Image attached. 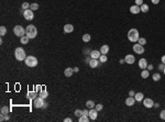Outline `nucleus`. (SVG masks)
Listing matches in <instances>:
<instances>
[{
	"mask_svg": "<svg viewBox=\"0 0 165 122\" xmlns=\"http://www.w3.org/2000/svg\"><path fill=\"white\" fill-rule=\"evenodd\" d=\"M128 39H129V41L130 42H138L139 41V39H140V36H139V31H138L137 29H130L129 30V32H128Z\"/></svg>",
	"mask_w": 165,
	"mask_h": 122,
	"instance_id": "nucleus-1",
	"label": "nucleus"
},
{
	"mask_svg": "<svg viewBox=\"0 0 165 122\" xmlns=\"http://www.w3.org/2000/svg\"><path fill=\"white\" fill-rule=\"evenodd\" d=\"M14 56H15V60L19 61V62H22V61H26V54L24 50L22 47H17L15 51H14Z\"/></svg>",
	"mask_w": 165,
	"mask_h": 122,
	"instance_id": "nucleus-2",
	"label": "nucleus"
},
{
	"mask_svg": "<svg viewBox=\"0 0 165 122\" xmlns=\"http://www.w3.org/2000/svg\"><path fill=\"white\" fill-rule=\"evenodd\" d=\"M36 34H37V30L34 25H32V24L28 25V28L26 29V35H28L29 39H34L36 36Z\"/></svg>",
	"mask_w": 165,
	"mask_h": 122,
	"instance_id": "nucleus-3",
	"label": "nucleus"
},
{
	"mask_svg": "<svg viewBox=\"0 0 165 122\" xmlns=\"http://www.w3.org/2000/svg\"><path fill=\"white\" fill-rule=\"evenodd\" d=\"M26 65L29 66V67H35V66L37 65V60L36 57L32 56V55H30V56H26Z\"/></svg>",
	"mask_w": 165,
	"mask_h": 122,
	"instance_id": "nucleus-4",
	"label": "nucleus"
},
{
	"mask_svg": "<svg viewBox=\"0 0 165 122\" xmlns=\"http://www.w3.org/2000/svg\"><path fill=\"white\" fill-rule=\"evenodd\" d=\"M13 32H14V34L17 35V36H23L24 35V33H26V30L22 28L21 25H15L13 28Z\"/></svg>",
	"mask_w": 165,
	"mask_h": 122,
	"instance_id": "nucleus-5",
	"label": "nucleus"
},
{
	"mask_svg": "<svg viewBox=\"0 0 165 122\" xmlns=\"http://www.w3.org/2000/svg\"><path fill=\"white\" fill-rule=\"evenodd\" d=\"M23 17L26 18V20H32L33 18H34V13H33V10L31 9H26L24 11H23Z\"/></svg>",
	"mask_w": 165,
	"mask_h": 122,
	"instance_id": "nucleus-6",
	"label": "nucleus"
},
{
	"mask_svg": "<svg viewBox=\"0 0 165 122\" xmlns=\"http://www.w3.org/2000/svg\"><path fill=\"white\" fill-rule=\"evenodd\" d=\"M44 106V98L42 97H37L34 99V107L35 108H42Z\"/></svg>",
	"mask_w": 165,
	"mask_h": 122,
	"instance_id": "nucleus-7",
	"label": "nucleus"
},
{
	"mask_svg": "<svg viewBox=\"0 0 165 122\" xmlns=\"http://www.w3.org/2000/svg\"><path fill=\"white\" fill-rule=\"evenodd\" d=\"M133 51L134 53H137V54H143L144 53V47H143V45H141V44H134L133 45Z\"/></svg>",
	"mask_w": 165,
	"mask_h": 122,
	"instance_id": "nucleus-8",
	"label": "nucleus"
},
{
	"mask_svg": "<svg viewBox=\"0 0 165 122\" xmlns=\"http://www.w3.org/2000/svg\"><path fill=\"white\" fill-rule=\"evenodd\" d=\"M143 105H144L145 108H152V107H154V102L152 99H150V98H146V99H143Z\"/></svg>",
	"mask_w": 165,
	"mask_h": 122,
	"instance_id": "nucleus-9",
	"label": "nucleus"
},
{
	"mask_svg": "<svg viewBox=\"0 0 165 122\" xmlns=\"http://www.w3.org/2000/svg\"><path fill=\"white\" fill-rule=\"evenodd\" d=\"M88 117L90 118V120H96V119H97V117H98V111H97L95 108H91L90 110H89Z\"/></svg>",
	"mask_w": 165,
	"mask_h": 122,
	"instance_id": "nucleus-10",
	"label": "nucleus"
},
{
	"mask_svg": "<svg viewBox=\"0 0 165 122\" xmlns=\"http://www.w3.org/2000/svg\"><path fill=\"white\" fill-rule=\"evenodd\" d=\"M124 61H125V63H127V64H133L134 62H135V58H134V56L133 55H127V56L124 57Z\"/></svg>",
	"mask_w": 165,
	"mask_h": 122,
	"instance_id": "nucleus-11",
	"label": "nucleus"
},
{
	"mask_svg": "<svg viewBox=\"0 0 165 122\" xmlns=\"http://www.w3.org/2000/svg\"><path fill=\"white\" fill-rule=\"evenodd\" d=\"M139 67L141 69H146V67H148V62H146L145 58H141L139 61Z\"/></svg>",
	"mask_w": 165,
	"mask_h": 122,
	"instance_id": "nucleus-12",
	"label": "nucleus"
},
{
	"mask_svg": "<svg viewBox=\"0 0 165 122\" xmlns=\"http://www.w3.org/2000/svg\"><path fill=\"white\" fill-rule=\"evenodd\" d=\"M134 102H135V98L134 97H130L129 96L127 99H125V105L129 106V107H131V106L134 105Z\"/></svg>",
	"mask_w": 165,
	"mask_h": 122,
	"instance_id": "nucleus-13",
	"label": "nucleus"
},
{
	"mask_svg": "<svg viewBox=\"0 0 165 122\" xmlns=\"http://www.w3.org/2000/svg\"><path fill=\"white\" fill-rule=\"evenodd\" d=\"M141 11V9H140V6H137V5H134V6L130 7V12L132 14H137Z\"/></svg>",
	"mask_w": 165,
	"mask_h": 122,
	"instance_id": "nucleus-14",
	"label": "nucleus"
},
{
	"mask_svg": "<svg viewBox=\"0 0 165 122\" xmlns=\"http://www.w3.org/2000/svg\"><path fill=\"white\" fill-rule=\"evenodd\" d=\"M98 65H99V61L97 60V58H91L90 62H89V66L91 68H96V67H98Z\"/></svg>",
	"mask_w": 165,
	"mask_h": 122,
	"instance_id": "nucleus-15",
	"label": "nucleus"
},
{
	"mask_svg": "<svg viewBox=\"0 0 165 122\" xmlns=\"http://www.w3.org/2000/svg\"><path fill=\"white\" fill-rule=\"evenodd\" d=\"M74 31V26L72 24H65L64 25V32L65 33H71V32Z\"/></svg>",
	"mask_w": 165,
	"mask_h": 122,
	"instance_id": "nucleus-16",
	"label": "nucleus"
},
{
	"mask_svg": "<svg viewBox=\"0 0 165 122\" xmlns=\"http://www.w3.org/2000/svg\"><path fill=\"white\" fill-rule=\"evenodd\" d=\"M100 55H101L100 51H91V53H90V57H91V58H97V60H99Z\"/></svg>",
	"mask_w": 165,
	"mask_h": 122,
	"instance_id": "nucleus-17",
	"label": "nucleus"
},
{
	"mask_svg": "<svg viewBox=\"0 0 165 122\" xmlns=\"http://www.w3.org/2000/svg\"><path fill=\"white\" fill-rule=\"evenodd\" d=\"M73 73H74V68H71V67H67L64 71V74H65L66 77H71L73 75Z\"/></svg>",
	"mask_w": 165,
	"mask_h": 122,
	"instance_id": "nucleus-18",
	"label": "nucleus"
},
{
	"mask_svg": "<svg viewBox=\"0 0 165 122\" xmlns=\"http://www.w3.org/2000/svg\"><path fill=\"white\" fill-rule=\"evenodd\" d=\"M134 98H135V101H142L144 99V95L142 92H137V94L134 95Z\"/></svg>",
	"mask_w": 165,
	"mask_h": 122,
	"instance_id": "nucleus-19",
	"label": "nucleus"
},
{
	"mask_svg": "<svg viewBox=\"0 0 165 122\" xmlns=\"http://www.w3.org/2000/svg\"><path fill=\"white\" fill-rule=\"evenodd\" d=\"M109 52V46L108 45H103L101 46V47H100V53H101V54H107V53H108Z\"/></svg>",
	"mask_w": 165,
	"mask_h": 122,
	"instance_id": "nucleus-20",
	"label": "nucleus"
},
{
	"mask_svg": "<svg viewBox=\"0 0 165 122\" xmlns=\"http://www.w3.org/2000/svg\"><path fill=\"white\" fill-rule=\"evenodd\" d=\"M89 119H90V118H88V116H84V114H82V117L78 118V121L79 122H88Z\"/></svg>",
	"mask_w": 165,
	"mask_h": 122,
	"instance_id": "nucleus-21",
	"label": "nucleus"
},
{
	"mask_svg": "<svg viewBox=\"0 0 165 122\" xmlns=\"http://www.w3.org/2000/svg\"><path fill=\"white\" fill-rule=\"evenodd\" d=\"M95 102L93 101V100H88V101L86 102V107L87 108H89V109H91V108H95Z\"/></svg>",
	"mask_w": 165,
	"mask_h": 122,
	"instance_id": "nucleus-22",
	"label": "nucleus"
},
{
	"mask_svg": "<svg viewBox=\"0 0 165 122\" xmlns=\"http://www.w3.org/2000/svg\"><path fill=\"white\" fill-rule=\"evenodd\" d=\"M29 40H30V39H29V36L28 35H23V36H21V43H22V44H28L29 43Z\"/></svg>",
	"mask_w": 165,
	"mask_h": 122,
	"instance_id": "nucleus-23",
	"label": "nucleus"
},
{
	"mask_svg": "<svg viewBox=\"0 0 165 122\" xmlns=\"http://www.w3.org/2000/svg\"><path fill=\"white\" fill-rule=\"evenodd\" d=\"M9 113V108L8 107H6V106H3L2 108H1V114L2 116H6V114Z\"/></svg>",
	"mask_w": 165,
	"mask_h": 122,
	"instance_id": "nucleus-24",
	"label": "nucleus"
},
{
	"mask_svg": "<svg viewBox=\"0 0 165 122\" xmlns=\"http://www.w3.org/2000/svg\"><path fill=\"white\" fill-rule=\"evenodd\" d=\"M140 9H141V11L142 12H148L149 11V6L148 5H145V3H143L142 6H140Z\"/></svg>",
	"mask_w": 165,
	"mask_h": 122,
	"instance_id": "nucleus-25",
	"label": "nucleus"
},
{
	"mask_svg": "<svg viewBox=\"0 0 165 122\" xmlns=\"http://www.w3.org/2000/svg\"><path fill=\"white\" fill-rule=\"evenodd\" d=\"M6 33H7L6 26L1 25V26H0V35H1V36H3V35H6Z\"/></svg>",
	"mask_w": 165,
	"mask_h": 122,
	"instance_id": "nucleus-26",
	"label": "nucleus"
},
{
	"mask_svg": "<svg viewBox=\"0 0 165 122\" xmlns=\"http://www.w3.org/2000/svg\"><path fill=\"white\" fill-rule=\"evenodd\" d=\"M90 35H89V34H84V35H82V41H84V42L85 43H87V42H89V41H90Z\"/></svg>",
	"mask_w": 165,
	"mask_h": 122,
	"instance_id": "nucleus-27",
	"label": "nucleus"
},
{
	"mask_svg": "<svg viewBox=\"0 0 165 122\" xmlns=\"http://www.w3.org/2000/svg\"><path fill=\"white\" fill-rule=\"evenodd\" d=\"M40 97H42V98L45 99L46 97H48V92L45 90V89H43V90H41V92H40Z\"/></svg>",
	"mask_w": 165,
	"mask_h": 122,
	"instance_id": "nucleus-28",
	"label": "nucleus"
},
{
	"mask_svg": "<svg viewBox=\"0 0 165 122\" xmlns=\"http://www.w3.org/2000/svg\"><path fill=\"white\" fill-rule=\"evenodd\" d=\"M149 75H150L149 71H145V69H143L142 73H141V77H142V78H144V79H145V78H148Z\"/></svg>",
	"mask_w": 165,
	"mask_h": 122,
	"instance_id": "nucleus-29",
	"label": "nucleus"
},
{
	"mask_svg": "<svg viewBox=\"0 0 165 122\" xmlns=\"http://www.w3.org/2000/svg\"><path fill=\"white\" fill-rule=\"evenodd\" d=\"M28 98L29 99H35V98H36V94L30 91V92H28Z\"/></svg>",
	"mask_w": 165,
	"mask_h": 122,
	"instance_id": "nucleus-30",
	"label": "nucleus"
},
{
	"mask_svg": "<svg viewBox=\"0 0 165 122\" xmlns=\"http://www.w3.org/2000/svg\"><path fill=\"white\" fill-rule=\"evenodd\" d=\"M160 79H161V75H160L159 73L153 74V80H154V81H159Z\"/></svg>",
	"mask_w": 165,
	"mask_h": 122,
	"instance_id": "nucleus-31",
	"label": "nucleus"
},
{
	"mask_svg": "<svg viewBox=\"0 0 165 122\" xmlns=\"http://www.w3.org/2000/svg\"><path fill=\"white\" fill-rule=\"evenodd\" d=\"M99 61L101 63H106L107 61H108V58H107V56H106L105 54H101L100 55V57H99Z\"/></svg>",
	"mask_w": 165,
	"mask_h": 122,
	"instance_id": "nucleus-32",
	"label": "nucleus"
},
{
	"mask_svg": "<svg viewBox=\"0 0 165 122\" xmlns=\"http://www.w3.org/2000/svg\"><path fill=\"white\" fill-rule=\"evenodd\" d=\"M30 9L33 10V11H35V10L39 9V5H37V3H31V5H30Z\"/></svg>",
	"mask_w": 165,
	"mask_h": 122,
	"instance_id": "nucleus-33",
	"label": "nucleus"
},
{
	"mask_svg": "<svg viewBox=\"0 0 165 122\" xmlns=\"http://www.w3.org/2000/svg\"><path fill=\"white\" fill-rule=\"evenodd\" d=\"M138 43L141 44V45H144V44H146V40H145L144 37H140L139 41H138Z\"/></svg>",
	"mask_w": 165,
	"mask_h": 122,
	"instance_id": "nucleus-34",
	"label": "nucleus"
},
{
	"mask_svg": "<svg viewBox=\"0 0 165 122\" xmlns=\"http://www.w3.org/2000/svg\"><path fill=\"white\" fill-rule=\"evenodd\" d=\"M95 109H96L97 111H101V110L103 109V106L101 105V103H98V105L95 106Z\"/></svg>",
	"mask_w": 165,
	"mask_h": 122,
	"instance_id": "nucleus-35",
	"label": "nucleus"
},
{
	"mask_svg": "<svg viewBox=\"0 0 165 122\" xmlns=\"http://www.w3.org/2000/svg\"><path fill=\"white\" fill-rule=\"evenodd\" d=\"M75 116H76L77 118L82 117V110H78V109H77V110L75 111Z\"/></svg>",
	"mask_w": 165,
	"mask_h": 122,
	"instance_id": "nucleus-36",
	"label": "nucleus"
},
{
	"mask_svg": "<svg viewBox=\"0 0 165 122\" xmlns=\"http://www.w3.org/2000/svg\"><path fill=\"white\" fill-rule=\"evenodd\" d=\"M29 8H30V3H28V2L22 3V9H29Z\"/></svg>",
	"mask_w": 165,
	"mask_h": 122,
	"instance_id": "nucleus-37",
	"label": "nucleus"
},
{
	"mask_svg": "<svg viewBox=\"0 0 165 122\" xmlns=\"http://www.w3.org/2000/svg\"><path fill=\"white\" fill-rule=\"evenodd\" d=\"M160 117H161V119H162V120H165V110H162V111H161V113H160Z\"/></svg>",
	"mask_w": 165,
	"mask_h": 122,
	"instance_id": "nucleus-38",
	"label": "nucleus"
},
{
	"mask_svg": "<svg viewBox=\"0 0 165 122\" xmlns=\"http://www.w3.org/2000/svg\"><path fill=\"white\" fill-rule=\"evenodd\" d=\"M135 5H137V6H142L143 0H135Z\"/></svg>",
	"mask_w": 165,
	"mask_h": 122,
	"instance_id": "nucleus-39",
	"label": "nucleus"
},
{
	"mask_svg": "<svg viewBox=\"0 0 165 122\" xmlns=\"http://www.w3.org/2000/svg\"><path fill=\"white\" fill-rule=\"evenodd\" d=\"M164 68H165V66H164V64L162 63V64L159 66V69H160V71H164Z\"/></svg>",
	"mask_w": 165,
	"mask_h": 122,
	"instance_id": "nucleus-40",
	"label": "nucleus"
},
{
	"mask_svg": "<svg viewBox=\"0 0 165 122\" xmlns=\"http://www.w3.org/2000/svg\"><path fill=\"white\" fill-rule=\"evenodd\" d=\"M134 95H135V92H134L133 90H130V91H129V96H130V97H134Z\"/></svg>",
	"mask_w": 165,
	"mask_h": 122,
	"instance_id": "nucleus-41",
	"label": "nucleus"
},
{
	"mask_svg": "<svg viewBox=\"0 0 165 122\" xmlns=\"http://www.w3.org/2000/svg\"><path fill=\"white\" fill-rule=\"evenodd\" d=\"M82 114H84V116H88V114H89V111L88 110H82Z\"/></svg>",
	"mask_w": 165,
	"mask_h": 122,
	"instance_id": "nucleus-42",
	"label": "nucleus"
},
{
	"mask_svg": "<svg viewBox=\"0 0 165 122\" xmlns=\"http://www.w3.org/2000/svg\"><path fill=\"white\" fill-rule=\"evenodd\" d=\"M90 60H91V57H87L85 60V63H87V64H89V62H90Z\"/></svg>",
	"mask_w": 165,
	"mask_h": 122,
	"instance_id": "nucleus-43",
	"label": "nucleus"
},
{
	"mask_svg": "<svg viewBox=\"0 0 165 122\" xmlns=\"http://www.w3.org/2000/svg\"><path fill=\"white\" fill-rule=\"evenodd\" d=\"M148 71H152V69H153V65H148Z\"/></svg>",
	"mask_w": 165,
	"mask_h": 122,
	"instance_id": "nucleus-44",
	"label": "nucleus"
},
{
	"mask_svg": "<svg viewBox=\"0 0 165 122\" xmlns=\"http://www.w3.org/2000/svg\"><path fill=\"white\" fill-rule=\"evenodd\" d=\"M152 3H154V5H157V3L160 2V0H151Z\"/></svg>",
	"mask_w": 165,
	"mask_h": 122,
	"instance_id": "nucleus-45",
	"label": "nucleus"
},
{
	"mask_svg": "<svg viewBox=\"0 0 165 122\" xmlns=\"http://www.w3.org/2000/svg\"><path fill=\"white\" fill-rule=\"evenodd\" d=\"M64 121L65 122H72V119L71 118H66V119H64Z\"/></svg>",
	"mask_w": 165,
	"mask_h": 122,
	"instance_id": "nucleus-46",
	"label": "nucleus"
},
{
	"mask_svg": "<svg viewBox=\"0 0 165 122\" xmlns=\"http://www.w3.org/2000/svg\"><path fill=\"white\" fill-rule=\"evenodd\" d=\"M162 63L165 65V55H164V56H162Z\"/></svg>",
	"mask_w": 165,
	"mask_h": 122,
	"instance_id": "nucleus-47",
	"label": "nucleus"
},
{
	"mask_svg": "<svg viewBox=\"0 0 165 122\" xmlns=\"http://www.w3.org/2000/svg\"><path fill=\"white\" fill-rule=\"evenodd\" d=\"M78 71H79V69H78V67H75L74 68V73H78Z\"/></svg>",
	"mask_w": 165,
	"mask_h": 122,
	"instance_id": "nucleus-48",
	"label": "nucleus"
},
{
	"mask_svg": "<svg viewBox=\"0 0 165 122\" xmlns=\"http://www.w3.org/2000/svg\"><path fill=\"white\" fill-rule=\"evenodd\" d=\"M119 63H120V64H123V63H125V61H124V60H120Z\"/></svg>",
	"mask_w": 165,
	"mask_h": 122,
	"instance_id": "nucleus-49",
	"label": "nucleus"
},
{
	"mask_svg": "<svg viewBox=\"0 0 165 122\" xmlns=\"http://www.w3.org/2000/svg\"><path fill=\"white\" fill-rule=\"evenodd\" d=\"M154 107H155V108H159L160 105H159V103H154Z\"/></svg>",
	"mask_w": 165,
	"mask_h": 122,
	"instance_id": "nucleus-50",
	"label": "nucleus"
},
{
	"mask_svg": "<svg viewBox=\"0 0 165 122\" xmlns=\"http://www.w3.org/2000/svg\"><path fill=\"white\" fill-rule=\"evenodd\" d=\"M164 71V74H165V68H164V71Z\"/></svg>",
	"mask_w": 165,
	"mask_h": 122,
	"instance_id": "nucleus-51",
	"label": "nucleus"
}]
</instances>
